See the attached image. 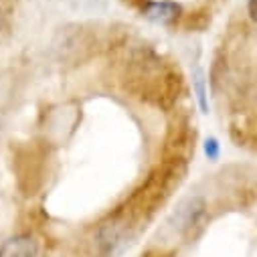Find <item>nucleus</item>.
<instances>
[{"mask_svg": "<svg viewBox=\"0 0 257 257\" xmlns=\"http://www.w3.org/2000/svg\"><path fill=\"white\" fill-rule=\"evenodd\" d=\"M205 201L201 199V197H188V199H184L178 207H176V211L172 213V217H170V225L178 231V233H182V235H186V233H190L192 229H195L199 223H201V219L205 217Z\"/></svg>", "mask_w": 257, "mask_h": 257, "instance_id": "nucleus-1", "label": "nucleus"}, {"mask_svg": "<svg viewBox=\"0 0 257 257\" xmlns=\"http://www.w3.org/2000/svg\"><path fill=\"white\" fill-rule=\"evenodd\" d=\"M37 255H39V245L31 235H15L0 245V257H37Z\"/></svg>", "mask_w": 257, "mask_h": 257, "instance_id": "nucleus-2", "label": "nucleus"}, {"mask_svg": "<svg viewBox=\"0 0 257 257\" xmlns=\"http://www.w3.org/2000/svg\"><path fill=\"white\" fill-rule=\"evenodd\" d=\"M180 7L170 0H160V3H148L144 7V17L156 25H170L178 19Z\"/></svg>", "mask_w": 257, "mask_h": 257, "instance_id": "nucleus-3", "label": "nucleus"}, {"mask_svg": "<svg viewBox=\"0 0 257 257\" xmlns=\"http://www.w3.org/2000/svg\"><path fill=\"white\" fill-rule=\"evenodd\" d=\"M192 87H195V93H197V101L201 105V111L203 113H209V101H207V89H205V77H203V71L197 69L195 75H192Z\"/></svg>", "mask_w": 257, "mask_h": 257, "instance_id": "nucleus-4", "label": "nucleus"}, {"mask_svg": "<svg viewBox=\"0 0 257 257\" xmlns=\"http://www.w3.org/2000/svg\"><path fill=\"white\" fill-rule=\"evenodd\" d=\"M205 156L209 158V160H217L219 158V154H221V146H219V140L217 138H207L205 140Z\"/></svg>", "mask_w": 257, "mask_h": 257, "instance_id": "nucleus-5", "label": "nucleus"}, {"mask_svg": "<svg viewBox=\"0 0 257 257\" xmlns=\"http://www.w3.org/2000/svg\"><path fill=\"white\" fill-rule=\"evenodd\" d=\"M247 11H249V17L257 23V0H249V3H247Z\"/></svg>", "mask_w": 257, "mask_h": 257, "instance_id": "nucleus-6", "label": "nucleus"}, {"mask_svg": "<svg viewBox=\"0 0 257 257\" xmlns=\"http://www.w3.org/2000/svg\"><path fill=\"white\" fill-rule=\"evenodd\" d=\"M3 23H5V17H3V13H0V29H3Z\"/></svg>", "mask_w": 257, "mask_h": 257, "instance_id": "nucleus-7", "label": "nucleus"}]
</instances>
